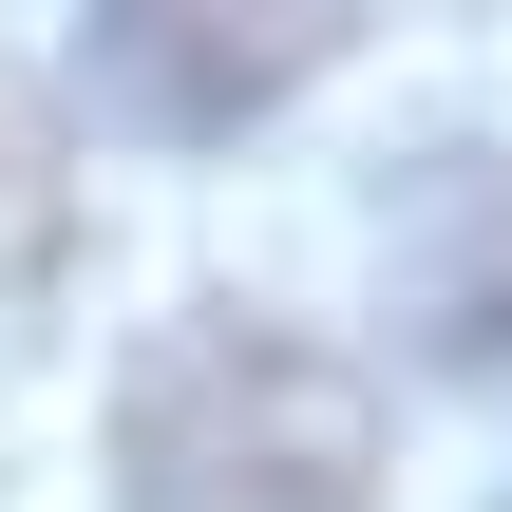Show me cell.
<instances>
[{
    "instance_id": "cell-1",
    "label": "cell",
    "mask_w": 512,
    "mask_h": 512,
    "mask_svg": "<svg viewBox=\"0 0 512 512\" xmlns=\"http://www.w3.org/2000/svg\"><path fill=\"white\" fill-rule=\"evenodd\" d=\"M114 512H380V399L342 342L190 304L114 380Z\"/></svg>"
},
{
    "instance_id": "cell-2",
    "label": "cell",
    "mask_w": 512,
    "mask_h": 512,
    "mask_svg": "<svg viewBox=\"0 0 512 512\" xmlns=\"http://www.w3.org/2000/svg\"><path fill=\"white\" fill-rule=\"evenodd\" d=\"M342 38H361V0H95V95L133 133H247Z\"/></svg>"
},
{
    "instance_id": "cell-3",
    "label": "cell",
    "mask_w": 512,
    "mask_h": 512,
    "mask_svg": "<svg viewBox=\"0 0 512 512\" xmlns=\"http://www.w3.org/2000/svg\"><path fill=\"white\" fill-rule=\"evenodd\" d=\"M399 304L456 380H512V171L494 152H437L418 209H399Z\"/></svg>"
},
{
    "instance_id": "cell-4",
    "label": "cell",
    "mask_w": 512,
    "mask_h": 512,
    "mask_svg": "<svg viewBox=\"0 0 512 512\" xmlns=\"http://www.w3.org/2000/svg\"><path fill=\"white\" fill-rule=\"evenodd\" d=\"M57 247V133H38V95L0 76V266H38Z\"/></svg>"
}]
</instances>
